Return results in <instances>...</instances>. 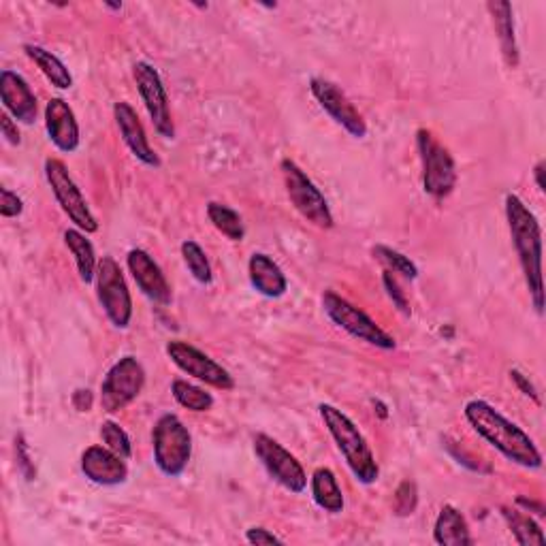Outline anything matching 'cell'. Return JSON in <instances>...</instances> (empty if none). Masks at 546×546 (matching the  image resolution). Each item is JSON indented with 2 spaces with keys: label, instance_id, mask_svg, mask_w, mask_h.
Segmentation results:
<instances>
[{
  "label": "cell",
  "instance_id": "6da1fadb",
  "mask_svg": "<svg viewBox=\"0 0 546 546\" xmlns=\"http://www.w3.org/2000/svg\"><path fill=\"white\" fill-rule=\"evenodd\" d=\"M463 416L478 436L508 461L525 470L542 468V453L538 451L534 440L517 423L508 421L500 410H495L489 401H468L463 408Z\"/></svg>",
  "mask_w": 546,
  "mask_h": 546
},
{
  "label": "cell",
  "instance_id": "7a4b0ae2",
  "mask_svg": "<svg viewBox=\"0 0 546 546\" xmlns=\"http://www.w3.org/2000/svg\"><path fill=\"white\" fill-rule=\"evenodd\" d=\"M506 220L512 246L519 256L525 286L532 297L534 310L544 314V284H542V229L540 222L517 195L506 197Z\"/></svg>",
  "mask_w": 546,
  "mask_h": 546
},
{
  "label": "cell",
  "instance_id": "3957f363",
  "mask_svg": "<svg viewBox=\"0 0 546 546\" xmlns=\"http://www.w3.org/2000/svg\"><path fill=\"white\" fill-rule=\"evenodd\" d=\"M318 412L352 476H355L361 485H374L380 476V468L359 427L352 423L340 408H335L331 404H320Z\"/></svg>",
  "mask_w": 546,
  "mask_h": 546
},
{
  "label": "cell",
  "instance_id": "277c9868",
  "mask_svg": "<svg viewBox=\"0 0 546 546\" xmlns=\"http://www.w3.org/2000/svg\"><path fill=\"white\" fill-rule=\"evenodd\" d=\"M156 468L169 478H178L192 457V436L178 414H163L152 431Z\"/></svg>",
  "mask_w": 546,
  "mask_h": 546
},
{
  "label": "cell",
  "instance_id": "5b68a950",
  "mask_svg": "<svg viewBox=\"0 0 546 546\" xmlns=\"http://www.w3.org/2000/svg\"><path fill=\"white\" fill-rule=\"evenodd\" d=\"M416 150L423 165V188L431 199H446L457 186L455 158L444 143L427 128L416 133Z\"/></svg>",
  "mask_w": 546,
  "mask_h": 546
},
{
  "label": "cell",
  "instance_id": "8992f818",
  "mask_svg": "<svg viewBox=\"0 0 546 546\" xmlns=\"http://www.w3.org/2000/svg\"><path fill=\"white\" fill-rule=\"evenodd\" d=\"M280 171L284 178L286 195L288 199H291L295 210L310 224H314L316 229H323V231L333 229L335 220L331 214V207L323 192H320V188L308 178V173H305L291 158L282 160Z\"/></svg>",
  "mask_w": 546,
  "mask_h": 546
},
{
  "label": "cell",
  "instance_id": "52a82bcc",
  "mask_svg": "<svg viewBox=\"0 0 546 546\" xmlns=\"http://www.w3.org/2000/svg\"><path fill=\"white\" fill-rule=\"evenodd\" d=\"M323 310L333 325L355 337V340L365 342L378 350H395L397 342L393 335L378 327L376 320L369 318L363 310L357 308V305H352L348 299L337 295L335 291L323 293Z\"/></svg>",
  "mask_w": 546,
  "mask_h": 546
},
{
  "label": "cell",
  "instance_id": "ba28073f",
  "mask_svg": "<svg viewBox=\"0 0 546 546\" xmlns=\"http://www.w3.org/2000/svg\"><path fill=\"white\" fill-rule=\"evenodd\" d=\"M96 297L109 323L116 329H126L133 320V297L128 291L124 273L114 256H103L96 265Z\"/></svg>",
  "mask_w": 546,
  "mask_h": 546
},
{
  "label": "cell",
  "instance_id": "9c48e42d",
  "mask_svg": "<svg viewBox=\"0 0 546 546\" xmlns=\"http://www.w3.org/2000/svg\"><path fill=\"white\" fill-rule=\"evenodd\" d=\"M252 448L265 472L276 480L280 487L295 495L308 489V474H305L303 465L291 451H286L278 440H273L267 433H256L252 440Z\"/></svg>",
  "mask_w": 546,
  "mask_h": 546
},
{
  "label": "cell",
  "instance_id": "30bf717a",
  "mask_svg": "<svg viewBox=\"0 0 546 546\" xmlns=\"http://www.w3.org/2000/svg\"><path fill=\"white\" fill-rule=\"evenodd\" d=\"M146 384V369L137 357L126 355L109 367L101 382V408L107 414H116L131 406Z\"/></svg>",
  "mask_w": 546,
  "mask_h": 546
},
{
  "label": "cell",
  "instance_id": "8fae6325",
  "mask_svg": "<svg viewBox=\"0 0 546 546\" xmlns=\"http://www.w3.org/2000/svg\"><path fill=\"white\" fill-rule=\"evenodd\" d=\"M45 178L54 192L58 205L62 207V212L69 216V220L75 224L79 231H84L86 235L99 231V222H96L94 214L90 212L82 190L77 188L67 165H64L62 160H58V158L45 160Z\"/></svg>",
  "mask_w": 546,
  "mask_h": 546
},
{
  "label": "cell",
  "instance_id": "7c38bea8",
  "mask_svg": "<svg viewBox=\"0 0 546 546\" xmlns=\"http://www.w3.org/2000/svg\"><path fill=\"white\" fill-rule=\"evenodd\" d=\"M133 79L137 84V92L141 96L143 105H146L148 116L156 128V133L165 139L175 137V124L169 107V96L165 90L160 73L152 67L150 62H135L133 64Z\"/></svg>",
  "mask_w": 546,
  "mask_h": 546
},
{
  "label": "cell",
  "instance_id": "4fadbf2b",
  "mask_svg": "<svg viewBox=\"0 0 546 546\" xmlns=\"http://www.w3.org/2000/svg\"><path fill=\"white\" fill-rule=\"evenodd\" d=\"M167 357L180 372L197 378L199 382L210 384V387L220 391L235 389V380L229 374V369H224L212 357H207L197 346H192L184 340H171L167 344Z\"/></svg>",
  "mask_w": 546,
  "mask_h": 546
},
{
  "label": "cell",
  "instance_id": "5bb4252c",
  "mask_svg": "<svg viewBox=\"0 0 546 546\" xmlns=\"http://www.w3.org/2000/svg\"><path fill=\"white\" fill-rule=\"evenodd\" d=\"M310 92L316 103L323 107L335 124H340L344 131L352 137L363 139L367 137V124L357 107L348 101V96L325 77L310 79Z\"/></svg>",
  "mask_w": 546,
  "mask_h": 546
},
{
  "label": "cell",
  "instance_id": "9a60e30c",
  "mask_svg": "<svg viewBox=\"0 0 546 546\" xmlns=\"http://www.w3.org/2000/svg\"><path fill=\"white\" fill-rule=\"evenodd\" d=\"M126 267H128V271H131V276H133L135 284L139 286V291L146 295L150 301H154L158 305L171 303L173 295H171V286L165 278V273L146 250L133 248L131 252H128Z\"/></svg>",
  "mask_w": 546,
  "mask_h": 546
},
{
  "label": "cell",
  "instance_id": "2e32d148",
  "mask_svg": "<svg viewBox=\"0 0 546 546\" xmlns=\"http://www.w3.org/2000/svg\"><path fill=\"white\" fill-rule=\"evenodd\" d=\"M82 472L90 483L99 487H118L128 480L126 459L116 455L103 444L88 446L82 455Z\"/></svg>",
  "mask_w": 546,
  "mask_h": 546
},
{
  "label": "cell",
  "instance_id": "e0dca14e",
  "mask_svg": "<svg viewBox=\"0 0 546 546\" xmlns=\"http://www.w3.org/2000/svg\"><path fill=\"white\" fill-rule=\"evenodd\" d=\"M114 120L118 124V131L126 143V148L131 150V154L139 160V163L154 169L160 167V158L150 146L146 128H143L135 107L126 101H118L114 105Z\"/></svg>",
  "mask_w": 546,
  "mask_h": 546
},
{
  "label": "cell",
  "instance_id": "ac0fdd59",
  "mask_svg": "<svg viewBox=\"0 0 546 546\" xmlns=\"http://www.w3.org/2000/svg\"><path fill=\"white\" fill-rule=\"evenodd\" d=\"M0 101H3L7 114L22 124H35L37 120V96L32 92L26 79L15 71L0 73Z\"/></svg>",
  "mask_w": 546,
  "mask_h": 546
},
{
  "label": "cell",
  "instance_id": "d6986e66",
  "mask_svg": "<svg viewBox=\"0 0 546 546\" xmlns=\"http://www.w3.org/2000/svg\"><path fill=\"white\" fill-rule=\"evenodd\" d=\"M45 128L50 141L60 152H75L79 148V124L69 103L54 96L45 105Z\"/></svg>",
  "mask_w": 546,
  "mask_h": 546
},
{
  "label": "cell",
  "instance_id": "ffe728a7",
  "mask_svg": "<svg viewBox=\"0 0 546 546\" xmlns=\"http://www.w3.org/2000/svg\"><path fill=\"white\" fill-rule=\"evenodd\" d=\"M248 278L252 288L267 299H280L288 291L282 267L265 252H254L248 261Z\"/></svg>",
  "mask_w": 546,
  "mask_h": 546
},
{
  "label": "cell",
  "instance_id": "44dd1931",
  "mask_svg": "<svg viewBox=\"0 0 546 546\" xmlns=\"http://www.w3.org/2000/svg\"><path fill=\"white\" fill-rule=\"evenodd\" d=\"M433 542L442 544V546H470V544H474L472 534H470V525L461 515V510H457L451 504L442 506L440 515L436 519V525H433Z\"/></svg>",
  "mask_w": 546,
  "mask_h": 546
},
{
  "label": "cell",
  "instance_id": "7402d4cb",
  "mask_svg": "<svg viewBox=\"0 0 546 546\" xmlns=\"http://www.w3.org/2000/svg\"><path fill=\"white\" fill-rule=\"evenodd\" d=\"M489 11H491L497 39H500L504 60L510 69H517L519 47L515 37V20H512V5L506 3V0H500V3H489Z\"/></svg>",
  "mask_w": 546,
  "mask_h": 546
},
{
  "label": "cell",
  "instance_id": "603a6c76",
  "mask_svg": "<svg viewBox=\"0 0 546 546\" xmlns=\"http://www.w3.org/2000/svg\"><path fill=\"white\" fill-rule=\"evenodd\" d=\"M312 500L314 504L329 512V515H340L344 510V493L340 483H337L335 474L329 468H318L310 478Z\"/></svg>",
  "mask_w": 546,
  "mask_h": 546
},
{
  "label": "cell",
  "instance_id": "cb8c5ba5",
  "mask_svg": "<svg viewBox=\"0 0 546 546\" xmlns=\"http://www.w3.org/2000/svg\"><path fill=\"white\" fill-rule=\"evenodd\" d=\"M64 246L73 254L79 280L84 284H92L96 278V265H99V261H96L94 246L86 237V233L79 229H67L64 231Z\"/></svg>",
  "mask_w": 546,
  "mask_h": 546
},
{
  "label": "cell",
  "instance_id": "d4e9b609",
  "mask_svg": "<svg viewBox=\"0 0 546 546\" xmlns=\"http://www.w3.org/2000/svg\"><path fill=\"white\" fill-rule=\"evenodd\" d=\"M26 56L37 64V69L45 75L47 82H50L54 88L58 90H69L73 86V77L69 73V69L64 67V62L54 56L52 52H47L45 47L39 45H24Z\"/></svg>",
  "mask_w": 546,
  "mask_h": 546
},
{
  "label": "cell",
  "instance_id": "484cf974",
  "mask_svg": "<svg viewBox=\"0 0 546 546\" xmlns=\"http://www.w3.org/2000/svg\"><path fill=\"white\" fill-rule=\"evenodd\" d=\"M207 218L214 224V229L222 233L231 242H244L246 229H244V220L231 207L222 205V203H207Z\"/></svg>",
  "mask_w": 546,
  "mask_h": 546
},
{
  "label": "cell",
  "instance_id": "4316f807",
  "mask_svg": "<svg viewBox=\"0 0 546 546\" xmlns=\"http://www.w3.org/2000/svg\"><path fill=\"white\" fill-rule=\"evenodd\" d=\"M502 515H504V519H506V523L510 527L512 536L517 538L519 544H523V546H532V544L542 546V544H546L544 532L532 517L523 515L521 510H515V508H502Z\"/></svg>",
  "mask_w": 546,
  "mask_h": 546
},
{
  "label": "cell",
  "instance_id": "83f0119b",
  "mask_svg": "<svg viewBox=\"0 0 546 546\" xmlns=\"http://www.w3.org/2000/svg\"><path fill=\"white\" fill-rule=\"evenodd\" d=\"M171 395L182 408H186L190 412H207V410H212V406H214L212 393H207L205 389L197 387V384H192L182 378L173 380Z\"/></svg>",
  "mask_w": 546,
  "mask_h": 546
},
{
  "label": "cell",
  "instance_id": "f1b7e54d",
  "mask_svg": "<svg viewBox=\"0 0 546 546\" xmlns=\"http://www.w3.org/2000/svg\"><path fill=\"white\" fill-rule=\"evenodd\" d=\"M182 259H184V265L190 271V276L195 278L199 284H203V286L212 284L214 273H212L210 259H207L205 250L197 242L186 239V242L182 244Z\"/></svg>",
  "mask_w": 546,
  "mask_h": 546
},
{
  "label": "cell",
  "instance_id": "f546056e",
  "mask_svg": "<svg viewBox=\"0 0 546 546\" xmlns=\"http://www.w3.org/2000/svg\"><path fill=\"white\" fill-rule=\"evenodd\" d=\"M372 252H374L376 259L384 267H387V271L399 273V276L406 278V280H416V278H419V267L414 265V261H410V256L401 254V252H397V250H393L389 246H382V244L374 246Z\"/></svg>",
  "mask_w": 546,
  "mask_h": 546
},
{
  "label": "cell",
  "instance_id": "4dcf8cb0",
  "mask_svg": "<svg viewBox=\"0 0 546 546\" xmlns=\"http://www.w3.org/2000/svg\"><path fill=\"white\" fill-rule=\"evenodd\" d=\"M101 440L109 451H114L122 459H131L133 455L131 438H128V433L116 421H105L101 425Z\"/></svg>",
  "mask_w": 546,
  "mask_h": 546
},
{
  "label": "cell",
  "instance_id": "1f68e13d",
  "mask_svg": "<svg viewBox=\"0 0 546 546\" xmlns=\"http://www.w3.org/2000/svg\"><path fill=\"white\" fill-rule=\"evenodd\" d=\"M416 504H419V491H416V485L412 480H404L395 491V500L393 508L399 517H408L414 515Z\"/></svg>",
  "mask_w": 546,
  "mask_h": 546
},
{
  "label": "cell",
  "instance_id": "d6a6232c",
  "mask_svg": "<svg viewBox=\"0 0 546 546\" xmlns=\"http://www.w3.org/2000/svg\"><path fill=\"white\" fill-rule=\"evenodd\" d=\"M382 284H384V291H387V295H389V299L393 301L395 308H397L401 314L410 316V303H408V297H406L404 291H401V286H399L397 278L393 276L391 271H384Z\"/></svg>",
  "mask_w": 546,
  "mask_h": 546
},
{
  "label": "cell",
  "instance_id": "836d02e7",
  "mask_svg": "<svg viewBox=\"0 0 546 546\" xmlns=\"http://www.w3.org/2000/svg\"><path fill=\"white\" fill-rule=\"evenodd\" d=\"M24 212V201L13 190H0V214L3 218H18Z\"/></svg>",
  "mask_w": 546,
  "mask_h": 546
},
{
  "label": "cell",
  "instance_id": "e575fe53",
  "mask_svg": "<svg viewBox=\"0 0 546 546\" xmlns=\"http://www.w3.org/2000/svg\"><path fill=\"white\" fill-rule=\"evenodd\" d=\"M246 540L250 544H256V546H261V544H284L282 538H278L276 534L269 532V529H265V527H250L246 532Z\"/></svg>",
  "mask_w": 546,
  "mask_h": 546
},
{
  "label": "cell",
  "instance_id": "d590c367",
  "mask_svg": "<svg viewBox=\"0 0 546 546\" xmlns=\"http://www.w3.org/2000/svg\"><path fill=\"white\" fill-rule=\"evenodd\" d=\"M0 131H3V137L7 139L9 146H20V143H22L20 128H18V124L11 120L9 114L0 116Z\"/></svg>",
  "mask_w": 546,
  "mask_h": 546
},
{
  "label": "cell",
  "instance_id": "8d00e7d4",
  "mask_svg": "<svg viewBox=\"0 0 546 546\" xmlns=\"http://www.w3.org/2000/svg\"><path fill=\"white\" fill-rule=\"evenodd\" d=\"M510 378L517 382V387H519V391H521L523 395L532 397V399L536 401V404H540V397H538V393H536V387H534L532 382L527 380V376H523V374L519 372V369H510Z\"/></svg>",
  "mask_w": 546,
  "mask_h": 546
},
{
  "label": "cell",
  "instance_id": "74e56055",
  "mask_svg": "<svg viewBox=\"0 0 546 546\" xmlns=\"http://www.w3.org/2000/svg\"><path fill=\"white\" fill-rule=\"evenodd\" d=\"M94 404V397L88 389H79L73 393V406L79 410V412H90Z\"/></svg>",
  "mask_w": 546,
  "mask_h": 546
},
{
  "label": "cell",
  "instance_id": "f35d334b",
  "mask_svg": "<svg viewBox=\"0 0 546 546\" xmlns=\"http://www.w3.org/2000/svg\"><path fill=\"white\" fill-rule=\"evenodd\" d=\"M15 444H18V459L22 461V472H24L26 480H32V478H35V470H32V465H30V459H28V451H26L24 438L20 436L18 440H15Z\"/></svg>",
  "mask_w": 546,
  "mask_h": 546
},
{
  "label": "cell",
  "instance_id": "ab89813d",
  "mask_svg": "<svg viewBox=\"0 0 546 546\" xmlns=\"http://www.w3.org/2000/svg\"><path fill=\"white\" fill-rule=\"evenodd\" d=\"M534 178H536L538 190L544 192L546 190V186H544V160H540V163L534 167Z\"/></svg>",
  "mask_w": 546,
  "mask_h": 546
},
{
  "label": "cell",
  "instance_id": "60d3db41",
  "mask_svg": "<svg viewBox=\"0 0 546 546\" xmlns=\"http://www.w3.org/2000/svg\"><path fill=\"white\" fill-rule=\"evenodd\" d=\"M105 7H107V9H111V11H120V9H122V5H111V3H107Z\"/></svg>",
  "mask_w": 546,
  "mask_h": 546
}]
</instances>
